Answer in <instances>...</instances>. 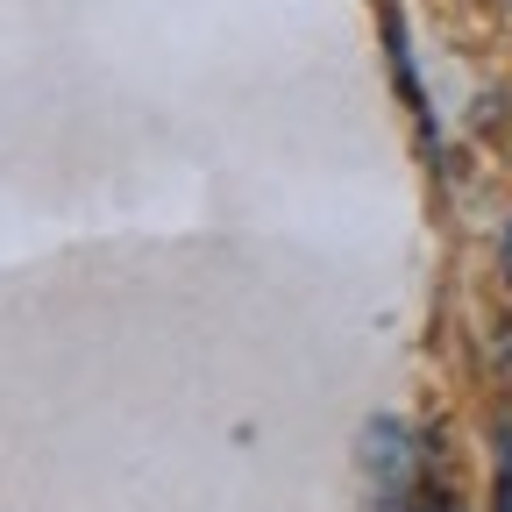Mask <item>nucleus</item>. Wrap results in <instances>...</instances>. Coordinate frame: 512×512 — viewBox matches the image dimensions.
Here are the masks:
<instances>
[{"label": "nucleus", "instance_id": "obj_1", "mask_svg": "<svg viewBox=\"0 0 512 512\" xmlns=\"http://www.w3.org/2000/svg\"><path fill=\"white\" fill-rule=\"evenodd\" d=\"M491 512H512V434H498V505Z\"/></svg>", "mask_w": 512, "mask_h": 512}]
</instances>
